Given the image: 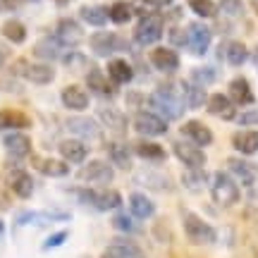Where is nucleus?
Listing matches in <instances>:
<instances>
[{
	"instance_id": "1",
	"label": "nucleus",
	"mask_w": 258,
	"mask_h": 258,
	"mask_svg": "<svg viewBox=\"0 0 258 258\" xmlns=\"http://www.w3.org/2000/svg\"><path fill=\"white\" fill-rule=\"evenodd\" d=\"M182 225H184L186 239L191 241V244H196V246L213 244L215 237H218L215 230H213V225H208L203 218H199V215L191 213V211H184V215H182Z\"/></svg>"
},
{
	"instance_id": "2",
	"label": "nucleus",
	"mask_w": 258,
	"mask_h": 258,
	"mask_svg": "<svg viewBox=\"0 0 258 258\" xmlns=\"http://www.w3.org/2000/svg\"><path fill=\"white\" fill-rule=\"evenodd\" d=\"M211 194H213V201L218 203V206H222V208L234 206V203L239 201V196H241L237 182H234L227 172H215V175H213Z\"/></svg>"
},
{
	"instance_id": "3",
	"label": "nucleus",
	"mask_w": 258,
	"mask_h": 258,
	"mask_svg": "<svg viewBox=\"0 0 258 258\" xmlns=\"http://www.w3.org/2000/svg\"><path fill=\"white\" fill-rule=\"evenodd\" d=\"M148 103H151L153 110H158L160 115H163V120H177V117H182V112H184V103L177 101L175 93L165 91V89L151 93Z\"/></svg>"
},
{
	"instance_id": "4",
	"label": "nucleus",
	"mask_w": 258,
	"mask_h": 258,
	"mask_svg": "<svg viewBox=\"0 0 258 258\" xmlns=\"http://www.w3.org/2000/svg\"><path fill=\"white\" fill-rule=\"evenodd\" d=\"M134 38H137L141 46H153L163 38V17L160 15H146L141 17V22L134 29Z\"/></svg>"
},
{
	"instance_id": "5",
	"label": "nucleus",
	"mask_w": 258,
	"mask_h": 258,
	"mask_svg": "<svg viewBox=\"0 0 258 258\" xmlns=\"http://www.w3.org/2000/svg\"><path fill=\"white\" fill-rule=\"evenodd\" d=\"M79 199L84 203L93 206L96 211H115L120 208L122 196L112 189H89V191H79Z\"/></svg>"
},
{
	"instance_id": "6",
	"label": "nucleus",
	"mask_w": 258,
	"mask_h": 258,
	"mask_svg": "<svg viewBox=\"0 0 258 258\" xmlns=\"http://www.w3.org/2000/svg\"><path fill=\"white\" fill-rule=\"evenodd\" d=\"M211 38H213V31L206 24L194 22V24L186 27V46L191 48L194 55H206V50L211 46Z\"/></svg>"
},
{
	"instance_id": "7",
	"label": "nucleus",
	"mask_w": 258,
	"mask_h": 258,
	"mask_svg": "<svg viewBox=\"0 0 258 258\" xmlns=\"http://www.w3.org/2000/svg\"><path fill=\"white\" fill-rule=\"evenodd\" d=\"M175 156L184 163L189 170H201L206 165V153L201 151V146H196L191 141H175Z\"/></svg>"
},
{
	"instance_id": "8",
	"label": "nucleus",
	"mask_w": 258,
	"mask_h": 258,
	"mask_svg": "<svg viewBox=\"0 0 258 258\" xmlns=\"http://www.w3.org/2000/svg\"><path fill=\"white\" fill-rule=\"evenodd\" d=\"M134 129L144 137H160L167 132V122L156 112H139L134 117Z\"/></svg>"
},
{
	"instance_id": "9",
	"label": "nucleus",
	"mask_w": 258,
	"mask_h": 258,
	"mask_svg": "<svg viewBox=\"0 0 258 258\" xmlns=\"http://www.w3.org/2000/svg\"><path fill=\"white\" fill-rule=\"evenodd\" d=\"M79 179L91 182V184H108L112 179V167L105 160H91L79 170Z\"/></svg>"
},
{
	"instance_id": "10",
	"label": "nucleus",
	"mask_w": 258,
	"mask_h": 258,
	"mask_svg": "<svg viewBox=\"0 0 258 258\" xmlns=\"http://www.w3.org/2000/svg\"><path fill=\"white\" fill-rule=\"evenodd\" d=\"M89 43H91L93 53L101 57H108L110 53H115V50H120V48L124 46L122 38L117 36V34H112V31H98V34H93Z\"/></svg>"
},
{
	"instance_id": "11",
	"label": "nucleus",
	"mask_w": 258,
	"mask_h": 258,
	"mask_svg": "<svg viewBox=\"0 0 258 258\" xmlns=\"http://www.w3.org/2000/svg\"><path fill=\"white\" fill-rule=\"evenodd\" d=\"M62 53H64V43L57 36L41 38L34 46V57H38V60H60Z\"/></svg>"
},
{
	"instance_id": "12",
	"label": "nucleus",
	"mask_w": 258,
	"mask_h": 258,
	"mask_svg": "<svg viewBox=\"0 0 258 258\" xmlns=\"http://www.w3.org/2000/svg\"><path fill=\"white\" fill-rule=\"evenodd\" d=\"M55 36L62 41L64 46H74V43H79L84 38V29L82 24L72 17H64L57 22V29H55Z\"/></svg>"
},
{
	"instance_id": "13",
	"label": "nucleus",
	"mask_w": 258,
	"mask_h": 258,
	"mask_svg": "<svg viewBox=\"0 0 258 258\" xmlns=\"http://www.w3.org/2000/svg\"><path fill=\"white\" fill-rule=\"evenodd\" d=\"M3 146L12 158H27L31 153V139L22 132H12L3 139Z\"/></svg>"
},
{
	"instance_id": "14",
	"label": "nucleus",
	"mask_w": 258,
	"mask_h": 258,
	"mask_svg": "<svg viewBox=\"0 0 258 258\" xmlns=\"http://www.w3.org/2000/svg\"><path fill=\"white\" fill-rule=\"evenodd\" d=\"M57 151H60V156L64 158V163H84L86 160V156H89V148L84 146L79 139H64V141H60V146H57Z\"/></svg>"
},
{
	"instance_id": "15",
	"label": "nucleus",
	"mask_w": 258,
	"mask_h": 258,
	"mask_svg": "<svg viewBox=\"0 0 258 258\" xmlns=\"http://www.w3.org/2000/svg\"><path fill=\"white\" fill-rule=\"evenodd\" d=\"M67 129L79 139H98L101 137V129H98L96 120H91V117H70V120H67Z\"/></svg>"
},
{
	"instance_id": "16",
	"label": "nucleus",
	"mask_w": 258,
	"mask_h": 258,
	"mask_svg": "<svg viewBox=\"0 0 258 258\" xmlns=\"http://www.w3.org/2000/svg\"><path fill=\"white\" fill-rule=\"evenodd\" d=\"M182 132H184V137L189 139L191 144H196V146H208V144H213V132L199 120H189L184 127H182Z\"/></svg>"
},
{
	"instance_id": "17",
	"label": "nucleus",
	"mask_w": 258,
	"mask_h": 258,
	"mask_svg": "<svg viewBox=\"0 0 258 258\" xmlns=\"http://www.w3.org/2000/svg\"><path fill=\"white\" fill-rule=\"evenodd\" d=\"M151 62L160 72H175L177 67H179V55H177L172 48H156L151 53Z\"/></svg>"
},
{
	"instance_id": "18",
	"label": "nucleus",
	"mask_w": 258,
	"mask_h": 258,
	"mask_svg": "<svg viewBox=\"0 0 258 258\" xmlns=\"http://www.w3.org/2000/svg\"><path fill=\"white\" fill-rule=\"evenodd\" d=\"M19 67L24 70V77H27L31 84H38V86H46V84L53 82V67H48V64H27V62H19Z\"/></svg>"
},
{
	"instance_id": "19",
	"label": "nucleus",
	"mask_w": 258,
	"mask_h": 258,
	"mask_svg": "<svg viewBox=\"0 0 258 258\" xmlns=\"http://www.w3.org/2000/svg\"><path fill=\"white\" fill-rule=\"evenodd\" d=\"M10 189L19 199H29L34 194V179L24 170H15V172H10Z\"/></svg>"
},
{
	"instance_id": "20",
	"label": "nucleus",
	"mask_w": 258,
	"mask_h": 258,
	"mask_svg": "<svg viewBox=\"0 0 258 258\" xmlns=\"http://www.w3.org/2000/svg\"><path fill=\"white\" fill-rule=\"evenodd\" d=\"M227 167H230L232 175H237L246 186L256 184V177H258L256 165H251V163L241 160V158H230V160H227Z\"/></svg>"
},
{
	"instance_id": "21",
	"label": "nucleus",
	"mask_w": 258,
	"mask_h": 258,
	"mask_svg": "<svg viewBox=\"0 0 258 258\" xmlns=\"http://www.w3.org/2000/svg\"><path fill=\"white\" fill-rule=\"evenodd\" d=\"M208 112H211V115H218L222 120H234V117H237L232 101L227 96H222V93H213L211 98H208Z\"/></svg>"
},
{
	"instance_id": "22",
	"label": "nucleus",
	"mask_w": 258,
	"mask_h": 258,
	"mask_svg": "<svg viewBox=\"0 0 258 258\" xmlns=\"http://www.w3.org/2000/svg\"><path fill=\"white\" fill-rule=\"evenodd\" d=\"M232 146L237 148L239 153H244V156H253L258 151V132H253V129L237 132V134L232 137Z\"/></svg>"
},
{
	"instance_id": "23",
	"label": "nucleus",
	"mask_w": 258,
	"mask_h": 258,
	"mask_svg": "<svg viewBox=\"0 0 258 258\" xmlns=\"http://www.w3.org/2000/svg\"><path fill=\"white\" fill-rule=\"evenodd\" d=\"M129 211H132L134 218L146 220V218H153V213H156V203L151 201L148 196H144V194H132V196H129Z\"/></svg>"
},
{
	"instance_id": "24",
	"label": "nucleus",
	"mask_w": 258,
	"mask_h": 258,
	"mask_svg": "<svg viewBox=\"0 0 258 258\" xmlns=\"http://www.w3.org/2000/svg\"><path fill=\"white\" fill-rule=\"evenodd\" d=\"M62 105L67 110H86L89 108V93L79 86H67L62 91Z\"/></svg>"
},
{
	"instance_id": "25",
	"label": "nucleus",
	"mask_w": 258,
	"mask_h": 258,
	"mask_svg": "<svg viewBox=\"0 0 258 258\" xmlns=\"http://www.w3.org/2000/svg\"><path fill=\"white\" fill-rule=\"evenodd\" d=\"M34 167L46 177H64L70 175V167L64 160H53V158H34Z\"/></svg>"
},
{
	"instance_id": "26",
	"label": "nucleus",
	"mask_w": 258,
	"mask_h": 258,
	"mask_svg": "<svg viewBox=\"0 0 258 258\" xmlns=\"http://www.w3.org/2000/svg\"><path fill=\"white\" fill-rule=\"evenodd\" d=\"M230 101L239 103V105H251L253 103V91H251L249 82L244 77H237L230 82Z\"/></svg>"
},
{
	"instance_id": "27",
	"label": "nucleus",
	"mask_w": 258,
	"mask_h": 258,
	"mask_svg": "<svg viewBox=\"0 0 258 258\" xmlns=\"http://www.w3.org/2000/svg\"><path fill=\"white\" fill-rule=\"evenodd\" d=\"M98 117H101L103 124L108 129H112V132H124V127H127V117H124L117 108L103 105V108H98Z\"/></svg>"
},
{
	"instance_id": "28",
	"label": "nucleus",
	"mask_w": 258,
	"mask_h": 258,
	"mask_svg": "<svg viewBox=\"0 0 258 258\" xmlns=\"http://www.w3.org/2000/svg\"><path fill=\"white\" fill-rule=\"evenodd\" d=\"M79 17L91 27H103L110 19V15H108V8H103V5H84L79 8Z\"/></svg>"
},
{
	"instance_id": "29",
	"label": "nucleus",
	"mask_w": 258,
	"mask_h": 258,
	"mask_svg": "<svg viewBox=\"0 0 258 258\" xmlns=\"http://www.w3.org/2000/svg\"><path fill=\"white\" fill-rule=\"evenodd\" d=\"M182 103H184L186 108H201L206 105V91H203V86L199 84H182Z\"/></svg>"
},
{
	"instance_id": "30",
	"label": "nucleus",
	"mask_w": 258,
	"mask_h": 258,
	"mask_svg": "<svg viewBox=\"0 0 258 258\" xmlns=\"http://www.w3.org/2000/svg\"><path fill=\"white\" fill-rule=\"evenodd\" d=\"M222 53H225V60L232 64V67H239V64L246 62L249 57V50L241 41H230L227 46H222Z\"/></svg>"
},
{
	"instance_id": "31",
	"label": "nucleus",
	"mask_w": 258,
	"mask_h": 258,
	"mask_svg": "<svg viewBox=\"0 0 258 258\" xmlns=\"http://www.w3.org/2000/svg\"><path fill=\"white\" fill-rule=\"evenodd\" d=\"M29 124V117L19 110H0V129H24Z\"/></svg>"
},
{
	"instance_id": "32",
	"label": "nucleus",
	"mask_w": 258,
	"mask_h": 258,
	"mask_svg": "<svg viewBox=\"0 0 258 258\" xmlns=\"http://www.w3.org/2000/svg\"><path fill=\"white\" fill-rule=\"evenodd\" d=\"M108 156H110L112 165H117L120 170L132 167V153H129V146H124V144H108Z\"/></svg>"
},
{
	"instance_id": "33",
	"label": "nucleus",
	"mask_w": 258,
	"mask_h": 258,
	"mask_svg": "<svg viewBox=\"0 0 258 258\" xmlns=\"http://www.w3.org/2000/svg\"><path fill=\"white\" fill-rule=\"evenodd\" d=\"M110 249L117 251V253H120V256H124V258H144V251H141V246H139L137 241L124 239V237L112 239L110 241Z\"/></svg>"
},
{
	"instance_id": "34",
	"label": "nucleus",
	"mask_w": 258,
	"mask_h": 258,
	"mask_svg": "<svg viewBox=\"0 0 258 258\" xmlns=\"http://www.w3.org/2000/svg\"><path fill=\"white\" fill-rule=\"evenodd\" d=\"M3 36L8 38L10 43H24L27 41V27L19 22V19H8L5 24H3Z\"/></svg>"
},
{
	"instance_id": "35",
	"label": "nucleus",
	"mask_w": 258,
	"mask_h": 258,
	"mask_svg": "<svg viewBox=\"0 0 258 258\" xmlns=\"http://www.w3.org/2000/svg\"><path fill=\"white\" fill-rule=\"evenodd\" d=\"M137 182L139 184L148 186V189H156V191H165V189H170V179H167L165 175H160V172H139L137 175Z\"/></svg>"
},
{
	"instance_id": "36",
	"label": "nucleus",
	"mask_w": 258,
	"mask_h": 258,
	"mask_svg": "<svg viewBox=\"0 0 258 258\" xmlns=\"http://www.w3.org/2000/svg\"><path fill=\"white\" fill-rule=\"evenodd\" d=\"M108 77H110L115 84H127L129 79L134 77V72H132L129 62H124V60H110V64H108Z\"/></svg>"
},
{
	"instance_id": "37",
	"label": "nucleus",
	"mask_w": 258,
	"mask_h": 258,
	"mask_svg": "<svg viewBox=\"0 0 258 258\" xmlns=\"http://www.w3.org/2000/svg\"><path fill=\"white\" fill-rule=\"evenodd\" d=\"M108 15H110V19L115 24H127L129 19H132V15H134V8H132V3H127V0H117V3L110 5Z\"/></svg>"
},
{
	"instance_id": "38",
	"label": "nucleus",
	"mask_w": 258,
	"mask_h": 258,
	"mask_svg": "<svg viewBox=\"0 0 258 258\" xmlns=\"http://www.w3.org/2000/svg\"><path fill=\"white\" fill-rule=\"evenodd\" d=\"M134 151L144 160H163L165 158V148L158 146V144H151V141H139L137 146H134Z\"/></svg>"
},
{
	"instance_id": "39",
	"label": "nucleus",
	"mask_w": 258,
	"mask_h": 258,
	"mask_svg": "<svg viewBox=\"0 0 258 258\" xmlns=\"http://www.w3.org/2000/svg\"><path fill=\"white\" fill-rule=\"evenodd\" d=\"M86 84H89V89H91V91H98V93H103V96L112 93L110 82L105 79V74H103L101 70H91L89 77H86Z\"/></svg>"
},
{
	"instance_id": "40",
	"label": "nucleus",
	"mask_w": 258,
	"mask_h": 258,
	"mask_svg": "<svg viewBox=\"0 0 258 258\" xmlns=\"http://www.w3.org/2000/svg\"><path fill=\"white\" fill-rule=\"evenodd\" d=\"M189 8L194 10V15H199L203 19H211L218 15V5L213 0H189Z\"/></svg>"
},
{
	"instance_id": "41",
	"label": "nucleus",
	"mask_w": 258,
	"mask_h": 258,
	"mask_svg": "<svg viewBox=\"0 0 258 258\" xmlns=\"http://www.w3.org/2000/svg\"><path fill=\"white\" fill-rule=\"evenodd\" d=\"M218 10H220L225 17L237 19L244 15V0H220V3H218Z\"/></svg>"
},
{
	"instance_id": "42",
	"label": "nucleus",
	"mask_w": 258,
	"mask_h": 258,
	"mask_svg": "<svg viewBox=\"0 0 258 258\" xmlns=\"http://www.w3.org/2000/svg\"><path fill=\"white\" fill-rule=\"evenodd\" d=\"M191 82L199 86H208L215 82V70L213 67H196V70H191Z\"/></svg>"
},
{
	"instance_id": "43",
	"label": "nucleus",
	"mask_w": 258,
	"mask_h": 258,
	"mask_svg": "<svg viewBox=\"0 0 258 258\" xmlns=\"http://www.w3.org/2000/svg\"><path fill=\"white\" fill-rule=\"evenodd\" d=\"M62 60H64V64H67L72 72H84V70L89 67V60H86V55L77 53V50H74V53H70V55H64Z\"/></svg>"
},
{
	"instance_id": "44",
	"label": "nucleus",
	"mask_w": 258,
	"mask_h": 258,
	"mask_svg": "<svg viewBox=\"0 0 258 258\" xmlns=\"http://www.w3.org/2000/svg\"><path fill=\"white\" fill-rule=\"evenodd\" d=\"M112 225L117 227L120 232H127V234H134V232H139V225L129 215H115V220H112Z\"/></svg>"
},
{
	"instance_id": "45",
	"label": "nucleus",
	"mask_w": 258,
	"mask_h": 258,
	"mask_svg": "<svg viewBox=\"0 0 258 258\" xmlns=\"http://www.w3.org/2000/svg\"><path fill=\"white\" fill-rule=\"evenodd\" d=\"M132 8H134V12H141L146 17V15H153L156 0H132Z\"/></svg>"
},
{
	"instance_id": "46",
	"label": "nucleus",
	"mask_w": 258,
	"mask_h": 258,
	"mask_svg": "<svg viewBox=\"0 0 258 258\" xmlns=\"http://www.w3.org/2000/svg\"><path fill=\"white\" fill-rule=\"evenodd\" d=\"M182 179H184V184L189 186V189H194V191L203 186V175L199 172V170H191V172H186V175L182 177Z\"/></svg>"
},
{
	"instance_id": "47",
	"label": "nucleus",
	"mask_w": 258,
	"mask_h": 258,
	"mask_svg": "<svg viewBox=\"0 0 258 258\" xmlns=\"http://www.w3.org/2000/svg\"><path fill=\"white\" fill-rule=\"evenodd\" d=\"M64 239H67V232H57V234H50V237L46 239V244H43V249H53V246H60Z\"/></svg>"
},
{
	"instance_id": "48",
	"label": "nucleus",
	"mask_w": 258,
	"mask_h": 258,
	"mask_svg": "<svg viewBox=\"0 0 258 258\" xmlns=\"http://www.w3.org/2000/svg\"><path fill=\"white\" fill-rule=\"evenodd\" d=\"M237 120H239L241 124H258V110H246V112H241Z\"/></svg>"
},
{
	"instance_id": "49",
	"label": "nucleus",
	"mask_w": 258,
	"mask_h": 258,
	"mask_svg": "<svg viewBox=\"0 0 258 258\" xmlns=\"http://www.w3.org/2000/svg\"><path fill=\"white\" fill-rule=\"evenodd\" d=\"M170 41L177 43V46H186V34L179 31V29H172V31H170Z\"/></svg>"
},
{
	"instance_id": "50",
	"label": "nucleus",
	"mask_w": 258,
	"mask_h": 258,
	"mask_svg": "<svg viewBox=\"0 0 258 258\" xmlns=\"http://www.w3.org/2000/svg\"><path fill=\"white\" fill-rule=\"evenodd\" d=\"M19 5V0H0V12H12Z\"/></svg>"
},
{
	"instance_id": "51",
	"label": "nucleus",
	"mask_w": 258,
	"mask_h": 258,
	"mask_svg": "<svg viewBox=\"0 0 258 258\" xmlns=\"http://www.w3.org/2000/svg\"><path fill=\"white\" fill-rule=\"evenodd\" d=\"M103 258H124V256H120L117 251H112V249H108L105 253H103Z\"/></svg>"
},
{
	"instance_id": "52",
	"label": "nucleus",
	"mask_w": 258,
	"mask_h": 258,
	"mask_svg": "<svg viewBox=\"0 0 258 258\" xmlns=\"http://www.w3.org/2000/svg\"><path fill=\"white\" fill-rule=\"evenodd\" d=\"M251 60H253V64H256V70H258V46L251 50Z\"/></svg>"
},
{
	"instance_id": "53",
	"label": "nucleus",
	"mask_w": 258,
	"mask_h": 258,
	"mask_svg": "<svg viewBox=\"0 0 258 258\" xmlns=\"http://www.w3.org/2000/svg\"><path fill=\"white\" fill-rule=\"evenodd\" d=\"M167 3H172V0H156V5H167Z\"/></svg>"
},
{
	"instance_id": "54",
	"label": "nucleus",
	"mask_w": 258,
	"mask_h": 258,
	"mask_svg": "<svg viewBox=\"0 0 258 258\" xmlns=\"http://www.w3.org/2000/svg\"><path fill=\"white\" fill-rule=\"evenodd\" d=\"M3 64H5V53L0 50V67H3Z\"/></svg>"
},
{
	"instance_id": "55",
	"label": "nucleus",
	"mask_w": 258,
	"mask_h": 258,
	"mask_svg": "<svg viewBox=\"0 0 258 258\" xmlns=\"http://www.w3.org/2000/svg\"><path fill=\"white\" fill-rule=\"evenodd\" d=\"M3 230H5V225H3V220H0V234H3Z\"/></svg>"
},
{
	"instance_id": "56",
	"label": "nucleus",
	"mask_w": 258,
	"mask_h": 258,
	"mask_svg": "<svg viewBox=\"0 0 258 258\" xmlns=\"http://www.w3.org/2000/svg\"><path fill=\"white\" fill-rule=\"evenodd\" d=\"M253 8H256V10H258V0H256V3H253Z\"/></svg>"
}]
</instances>
